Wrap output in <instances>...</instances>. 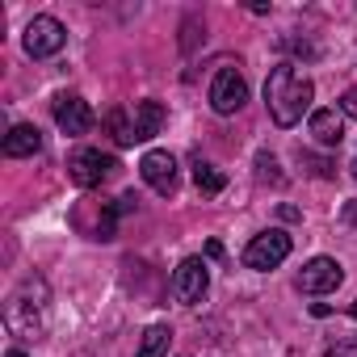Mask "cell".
Segmentation results:
<instances>
[{
	"label": "cell",
	"instance_id": "cell-1",
	"mask_svg": "<svg viewBox=\"0 0 357 357\" xmlns=\"http://www.w3.org/2000/svg\"><path fill=\"white\" fill-rule=\"evenodd\" d=\"M311 101H315V84L307 76H298L294 63H278L269 72V80H265V105H269V118L282 130L298 126L303 114L311 109Z\"/></svg>",
	"mask_w": 357,
	"mask_h": 357
},
{
	"label": "cell",
	"instance_id": "cell-2",
	"mask_svg": "<svg viewBox=\"0 0 357 357\" xmlns=\"http://www.w3.org/2000/svg\"><path fill=\"white\" fill-rule=\"evenodd\" d=\"M47 303H51V290H47V278H26L9 303H5V324L13 336H26V340H38L43 336V319H47Z\"/></svg>",
	"mask_w": 357,
	"mask_h": 357
},
{
	"label": "cell",
	"instance_id": "cell-3",
	"mask_svg": "<svg viewBox=\"0 0 357 357\" xmlns=\"http://www.w3.org/2000/svg\"><path fill=\"white\" fill-rule=\"evenodd\" d=\"M290 248H294V240L282 231V227H269V231H261V236H252L248 240V248H244V269H257V273H265V269H278L286 257H290Z\"/></svg>",
	"mask_w": 357,
	"mask_h": 357
},
{
	"label": "cell",
	"instance_id": "cell-4",
	"mask_svg": "<svg viewBox=\"0 0 357 357\" xmlns=\"http://www.w3.org/2000/svg\"><path fill=\"white\" fill-rule=\"evenodd\" d=\"M114 172H118V160H114V155H101L97 147H76V151L68 155V176H72L80 190L105 185Z\"/></svg>",
	"mask_w": 357,
	"mask_h": 357
},
{
	"label": "cell",
	"instance_id": "cell-5",
	"mask_svg": "<svg viewBox=\"0 0 357 357\" xmlns=\"http://www.w3.org/2000/svg\"><path fill=\"white\" fill-rule=\"evenodd\" d=\"M26 55L30 59H51V55H59L63 51V43H68V30H63V22L59 17H51V13H38L30 26H26Z\"/></svg>",
	"mask_w": 357,
	"mask_h": 357
},
{
	"label": "cell",
	"instance_id": "cell-6",
	"mask_svg": "<svg viewBox=\"0 0 357 357\" xmlns=\"http://www.w3.org/2000/svg\"><path fill=\"white\" fill-rule=\"evenodd\" d=\"M206 290H211V269H206V261H202V257H185L181 265H176V273H172V298L185 303V307H198V303L206 298Z\"/></svg>",
	"mask_w": 357,
	"mask_h": 357
},
{
	"label": "cell",
	"instance_id": "cell-7",
	"mask_svg": "<svg viewBox=\"0 0 357 357\" xmlns=\"http://www.w3.org/2000/svg\"><path fill=\"white\" fill-rule=\"evenodd\" d=\"M244 101H248V80L236 68H219L215 80H211V109L223 114V118H231V114L244 109Z\"/></svg>",
	"mask_w": 357,
	"mask_h": 357
},
{
	"label": "cell",
	"instance_id": "cell-8",
	"mask_svg": "<svg viewBox=\"0 0 357 357\" xmlns=\"http://www.w3.org/2000/svg\"><path fill=\"white\" fill-rule=\"evenodd\" d=\"M340 282H344L340 261H332V257H311V261L303 265V273H298L294 286H298L303 294H332Z\"/></svg>",
	"mask_w": 357,
	"mask_h": 357
},
{
	"label": "cell",
	"instance_id": "cell-9",
	"mask_svg": "<svg viewBox=\"0 0 357 357\" xmlns=\"http://www.w3.org/2000/svg\"><path fill=\"white\" fill-rule=\"evenodd\" d=\"M139 176L160 194V198H168V194H176V160L168 155V151H147L143 160H139Z\"/></svg>",
	"mask_w": 357,
	"mask_h": 357
},
{
	"label": "cell",
	"instance_id": "cell-10",
	"mask_svg": "<svg viewBox=\"0 0 357 357\" xmlns=\"http://www.w3.org/2000/svg\"><path fill=\"white\" fill-rule=\"evenodd\" d=\"M51 109H55V122L63 135H89L93 130V109L80 93H59Z\"/></svg>",
	"mask_w": 357,
	"mask_h": 357
},
{
	"label": "cell",
	"instance_id": "cell-11",
	"mask_svg": "<svg viewBox=\"0 0 357 357\" xmlns=\"http://www.w3.org/2000/svg\"><path fill=\"white\" fill-rule=\"evenodd\" d=\"M307 126H311L319 147H340V139H344V114L340 109H311Z\"/></svg>",
	"mask_w": 357,
	"mask_h": 357
},
{
	"label": "cell",
	"instance_id": "cell-12",
	"mask_svg": "<svg viewBox=\"0 0 357 357\" xmlns=\"http://www.w3.org/2000/svg\"><path fill=\"white\" fill-rule=\"evenodd\" d=\"M164 122H168L164 101H151V97H147V101H135V139H139V143L155 139Z\"/></svg>",
	"mask_w": 357,
	"mask_h": 357
},
{
	"label": "cell",
	"instance_id": "cell-13",
	"mask_svg": "<svg viewBox=\"0 0 357 357\" xmlns=\"http://www.w3.org/2000/svg\"><path fill=\"white\" fill-rule=\"evenodd\" d=\"M38 151H43V130H38V126L22 122V126H13V130L5 135V155H9V160H22V155H38Z\"/></svg>",
	"mask_w": 357,
	"mask_h": 357
},
{
	"label": "cell",
	"instance_id": "cell-14",
	"mask_svg": "<svg viewBox=\"0 0 357 357\" xmlns=\"http://www.w3.org/2000/svg\"><path fill=\"white\" fill-rule=\"evenodd\" d=\"M105 130L114 135L118 147H135V143H139V139H135V118H130L122 105H114V109L105 114Z\"/></svg>",
	"mask_w": 357,
	"mask_h": 357
},
{
	"label": "cell",
	"instance_id": "cell-15",
	"mask_svg": "<svg viewBox=\"0 0 357 357\" xmlns=\"http://www.w3.org/2000/svg\"><path fill=\"white\" fill-rule=\"evenodd\" d=\"M168 344H172V328H168V324H151V328L143 332L135 357H168Z\"/></svg>",
	"mask_w": 357,
	"mask_h": 357
},
{
	"label": "cell",
	"instance_id": "cell-16",
	"mask_svg": "<svg viewBox=\"0 0 357 357\" xmlns=\"http://www.w3.org/2000/svg\"><path fill=\"white\" fill-rule=\"evenodd\" d=\"M194 185H198L202 194H211V198H215V194H223V190H227V176H223L215 164L198 160V164H194Z\"/></svg>",
	"mask_w": 357,
	"mask_h": 357
},
{
	"label": "cell",
	"instance_id": "cell-17",
	"mask_svg": "<svg viewBox=\"0 0 357 357\" xmlns=\"http://www.w3.org/2000/svg\"><path fill=\"white\" fill-rule=\"evenodd\" d=\"M298 164H303L311 176H324V181H332V176H336V164H332V160H324V155H315V151H307V147L298 151Z\"/></svg>",
	"mask_w": 357,
	"mask_h": 357
},
{
	"label": "cell",
	"instance_id": "cell-18",
	"mask_svg": "<svg viewBox=\"0 0 357 357\" xmlns=\"http://www.w3.org/2000/svg\"><path fill=\"white\" fill-rule=\"evenodd\" d=\"M257 176H261V181H273V185H282V181H286V176L278 172V160H273L269 151H261V155H257Z\"/></svg>",
	"mask_w": 357,
	"mask_h": 357
},
{
	"label": "cell",
	"instance_id": "cell-19",
	"mask_svg": "<svg viewBox=\"0 0 357 357\" xmlns=\"http://www.w3.org/2000/svg\"><path fill=\"white\" fill-rule=\"evenodd\" d=\"M198 34L206 38V26H202V17H198V13H190V17H185V38H181V51H185V55L198 47Z\"/></svg>",
	"mask_w": 357,
	"mask_h": 357
},
{
	"label": "cell",
	"instance_id": "cell-20",
	"mask_svg": "<svg viewBox=\"0 0 357 357\" xmlns=\"http://www.w3.org/2000/svg\"><path fill=\"white\" fill-rule=\"evenodd\" d=\"M324 357H357V336H336Z\"/></svg>",
	"mask_w": 357,
	"mask_h": 357
},
{
	"label": "cell",
	"instance_id": "cell-21",
	"mask_svg": "<svg viewBox=\"0 0 357 357\" xmlns=\"http://www.w3.org/2000/svg\"><path fill=\"white\" fill-rule=\"evenodd\" d=\"M282 51H294V55H303V59H315V55H319V47L307 43V38H282Z\"/></svg>",
	"mask_w": 357,
	"mask_h": 357
},
{
	"label": "cell",
	"instance_id": "cell-22",
	"mask_svg": "<svg viewBox=\"0 0 357 357\" xmlns=\"http://www.w3.org/2000/svg\"><path fill=\"white\" fill-rule=\"evenodd\" d=\"M344 118H357V89H344V97H340V105H336Z\"/></svg>",
	"mask_w": 357,
	"mask_h": 357
},
{
	"label": "cell",
	"instance_id": "cell-23",
	"mask_svg": "<svg viewBox=\"0 0 357 357\" xmlns=\"http://www.w3.org/2000/svg\"><path fill=\"white\" fill-rule=\"evenodd\" d=\"M340 219H344V227H353V231H357V198H349V202H344Z\"/></svg>",
	"mask_w": 357,
	"mask_h": 357
},
{
	"label": "cell",
	"instance_id": "cell-24",
	"mask_svg": "<svg viewBox=\"0 0 357 357\" xmlns=\"http://www.w3.org/2000/svg\"><path fill=\"white\" fill-rule=\"evenodd\" d=\"M130 211H139V194H122L118 198V215H130Z\"/></svg>",
	"mask_w": 357,
	"mask_h": 357
},
{
	"label": "cell",
	"instance_id": "cell-25",
	"mask_svg": "<svg viewBox=\"0 0 357 357\" xmlns=\"http://www.w3.org/2000/svg\"><path fill=\"white\" fill-rule=\"evenodd\" d=\"M206 257H215V261H219V257H223V244H219V240H211V244H206Z\"/></svg>",
	"mask_w": 357,
	"mask_h": 357
},
{
	"label": "cell",
	"instance_id": "cell-26",
	"mask_svg": "<svg viewBox=\"0 0 357 357\" xmlns=\"http://www.w3.org/2000/svg\"><path fill=\"white\" fill-rule=\"evenodd\" d=\"M349 315H353V319H357V298H353V303H349Z\"/></svg>",
	"mask_w": 357,
	"mask_h": 357
},
{
	"label": "cell",
	"instance_id": "cell-27",
	"mask_svg": "<svg viewBox=\"0 0 357 357\" xmlns=\"http://www.w3.org/2000/svg\"><path fill=\"white\" fill-rule=\"evenodd\" d=\"M9 357H26V353H22V349H9Z\"/></svg>",
	"mask_w": 357,
	"mask_h": 357
},
{
	"label": "cell",
	"instance_id": "cell-28",
	"mask_svg": "<svg viewBox=\"0 0 357 357\" xmlns=\"http://www.w3.org/2000/svg\"><path fill=\"white\" fill-rule=\"evenodd\" d=\"M353 176H357V160H353Z\"/></svg>",
	"mask_w": 357,
	"mask_h": 357
}]
</instances>
